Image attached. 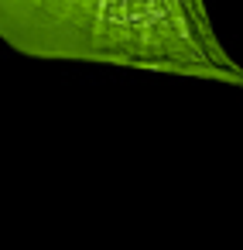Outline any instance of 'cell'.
Listing matches in <instances>:
<instances>
[{
	"label": "cell",
	"instance_id": "1",
	"mask_svg": "<svg viewBox=\"0 0 243 250\" xmlns=\"http://www.w3.org/2000/svg\"><path fill=\"white\" fill-rule=\"evenodd\" d=\"M147 0H0V35L28 55L151 59Z\"/></svg>",
	"mask_w": 243,
	"mask_h": 250
}]
</instances>
